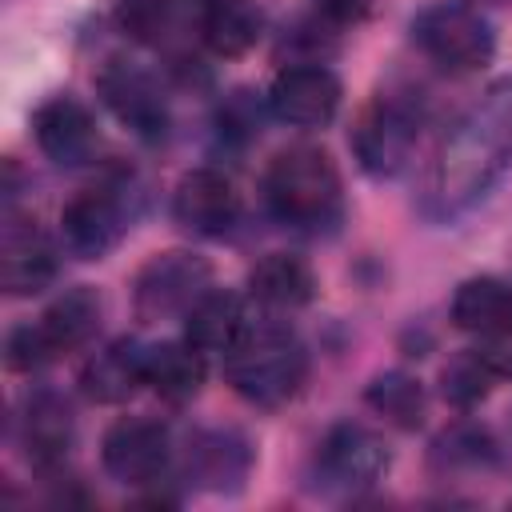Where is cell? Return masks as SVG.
Masks as SVG:
<instances>
[{"instance_id":"obj_11","label":"cell","mask_w":512,"mask_h":512,"mask_svg":"<svg viewBox=\"0 0 512 512\" xmlns=\"http://www.w3.org/2000/svg\"><path fill=\"white\" fill-rule=\"evenodd\" d=\"M340 76L328 64H284L268 84V108L288 128H324L340 112Z\"/></svg>"},{"instance_id":"obj_16","label":"cell","mask_w":512,"mask_h":512,"mask_svg":"<svg viewBox=\"0 0 512 512\" xmlns=\"http://www.w3.org/2000/svg\"><path fill=\"white\" fill-rule=\"evenodd\" d=\"M60 272L56 248L52 240L28 224V220H12L0 232V288L4 296H36L44 292Z\"/></svg>"},{"instance_id":"obj_19","label":"cell","mask_w":512,"mask_h":512,"mask_svg":"<svg viewBox=\"0 0 512 512\" xmlns=\"http://www.w3.org/2000/svg\"><path fill=\"white\" fill-rule=\"evenodd\" d=\"M248 312H244V296L232 288H208L188 312H184V340L196 344L200 352H228L244 328H248Z\"/></svg>"},{"instance_id":"obj_18","label":"cell","mask_w":512,"mask_h":512,"mask_svg":"<svg viewBox=\"0 0 512 512\" xmlns=\"http://www.w3.org/2000/svg\"><path fill=\"white\" fill-rule=\"evenodd\" d=\"M316 296V272L308 260L292 252H268L248 268V300H256L268 316H288L312 304Z\"/></svg>"},{"instance_id":"obj_10","label":"cell","mask_w":512,"mask_h":512,"mask_svg":"<svg viewBox=\"0 0 512 512\" xmlns=\"http://www.w3.org/2000/svg\"><path fill=\"white\" fill-rule=\"evenodd\" d=\"M172 460V432L152 416H120L100 440V464L120 484H156Z\"/></svg>"},{"instance_id":"obj_23","label":"cell","mask_w":512,"mask_h":512,"mask_svg":"<svg viewBox=\"0 0 512 512\" xmlns=\"http://www.w3.org/2000/svg\"><path fill=\"white\" fill-rule=\"evenodd\" d=\"M204 352L188 340H160L148 348V388L168 404H188L204 388Z\"/></svg>"},{"instance_id":"obj_9","label":"cell","mask_w":512,"mask_h":512,"mask_svg":"<svg viewBox=\"0 0 512 512\" xmlns=\"http://www.w3.org/2000/svg\"><path fill=\"white\" fill-rule=\"evenodd\" d=\"M128 228H132V208L124 200V188L112 184L76 192L60 212L64 248L80 260H104L124 240Z\"/></svg>"},{"instance_id":"obj_31","label":"cell","mask_w":512,"mask_h":512,"mask_svg":"<svg viewBox=\"0 0 512 512\" xmlns=\"http://www.w3.org/2000/svg\"><path fill=\"white\" fill-rule=\"evenodd\" d=\"M464 4H472V8H504L512 0H464Z\"/></svg>"},{"instance_id":"obj_3","label":"cell","mask_w":512,"mask_h":512,"mask_svg":"<svg viewBox=\"0 0 512 512\" xmlns=\"http://www.w3.org/2000/svg\"><path fill=\"white\" fill-rule=\"evenodd\" d=\"M224 380L252 408H280L304 388L308 352L292 328L280 320H260L248 324L244 336L224 352Z\"/></svg>"},{"instance_id":"obj_1","label":"cell","mask_w":512,"mask_h":512,"mask_svg":"<svg viewBox=\"0 0 512 512\" xmlns=\"http://www.w3.org/2000/svg\"><path fill=\"white\" fill-rule=\"evenodd\" d=\"M512 168V76L496 80L436 144L420 212L428 220H456L476 208Z\"/></svg>"},{"instance_id":"obj_25","label":"cell","mask_w":512,"mask_h":512,"mask_svg":"<svg viewBox=\"0 0 512 512\" xmlns=\"http://www.w3.org/2000/svg\"><path fill=\"white\" fill-rule=\"evenodd\" d=\"M364 404L384 416L388 424L404 428V432H416L428 416V396H424V384L408 372H380L368 380L364 388Z\"/></svg>"},{"instance_id":"obj_27","label":"cell","mask_w":512,"mask_h":512,"mask_svg":"<svg viewBox=\"0 0 512 512\" xmlns=\"http://www.w3.org/2000/svg\"><path fill=\"white\" fill-rule=\"evenodd\" d=\"M52 360H56V348L48 344L40 320L36 324H20V328L8 332V340H4V364H8V372H40Z\"/></svg>"},{"instance_id":"obj_12","label":"cell","mask_w":512,"mask_h":512,"mask_svg":"<svg viewBox=\"0 0 512 512\" xmlns=\"http://www.w3.org/2000/svg\"><path fill=\"white\" fill-rule=\"evenodd\" d=\"M32 136H36V148L60 164V168H80L96 156L100 148V132H96V116L88 112L84 100L68 96V92H56L48 96L36 112H32Z\"/></svg>"},{"instance_id":"obj_13","label":"cell","mask_w":512,"mask_h":512,"mask_svg":"<svg viewBox=\"0 0 512 512\" xmlns=\"http://www.w3.org/2000/svg\"><path fill=\"white\" fill-rule=\"evenodd\" d=\"M172 220L192 236H224L240 220V192L220 168H192L172 188Z\"/></svg>"},{"instance_id":"obj_22","label":"cell","mask_w":512,"mask_h":512,"mask_svg":"<svg viewBox=\"0 0 512 512\" xmlns=\"http://www.w3.org/2000/svg\"><path fill=\"white\" fill-rule=\"evenodd\" d=\"M260 32H264V8L256 0H208L200 20V40L220 60H236L252 52Z\"/></svg>"},{"instance_id":"obj_28","label":"cell","mask_w":512,"mask_h":512,"mask_svg":"<svg viewBox=\"0 0 512 512\" xmlns=\"http://www.w3.org/2000/svg\"><path fill=\"white\" fill-rule=\"evenodd\" d=\"M332 32H336V28H332V24H324L320 16H312V20H300V24L284 28V40H280V56L288 52V64H324L320 56L336 48Z\"/></svg>"},{"instance_id":"obj_14","label":"cell","mask_w":512,"mask_h":512,"mask_svg":"<svg viewBox=\"0 0 512 512\" xmlns=\"http://www.w3.org/2000/svg\"><path fill=\"white\" fill-rule=\"evenodd\" d=\"M252 460L256 452L236 428H196L184 444V476L204 492H240Z\"/></svg>"},{"instance_id":"obj_21","label":"cell","mask_w":512,"mask_h":512,"mask_svg":"<svg viewBox=\"0 0 512 512\" xmlns=\"http://www.w3.org/2000/svg\"><path fill=\"white\" fill-rule=\"evenodd\" d=\"M100 324H104V300H100V292L88 288V284L64 288V292L44 308V316H40V328H44L48 344L56 348V356L92 344L96 332H100Z\"/></svg>"},{"instance_id":"obj_20","label":"cell","mask_w":512,"mask_h":512,"mask_svg":"<svg viewBox=\"0 0 512 512\" xmlns=\"http://www.w3.org/2000/svg\"><path fill=\"white\" fill-rule=\"evenodd\" d=\"M452 324L476 340L512 332V284L496 276H472L452 296Z\"/></svg>"},{"instance_id":"obj_8","label":"cell","mask_w":512,"mask_h":512,"mask_svg":"<svg viewBox=\"0 0 512 512\" xmlns=\"http://www.w3.org/2000/svg\"><path fill=\"white\" fill-rule=\"evenodd\" d=\"M96 92L104 100V108L140 140L160 144L172 128V112H168V96L160 88V80L132 64V60H108L96 72Z\"/></svg>"},{"instance_id":"obj_4","label":"cell","mask_w":512,"mask_h":512,"mask_svg":"<svg viewBox=\"0 0 512 512\" xmlns=\"http://www.w3.org/2000/svg\"><path fill=\"white\" fill-rule=\"evenodd\" d=\"M416 52L436 64L448 76H468L492 64L496 56V32L488 16L464 0H436L420 8L408 24Z\"/></svg>"},{"instance_id":"obj_17","label":"cell","mask_w":512,"mask_h":512,"mask_svg":"<svg viewBox=\"0 0 512 512\" xmlns=\"http://www.w3.org/2000/svg\"><path fill=\"white\" fill-rule=\"evenodd\" d=\"M140 384H148V348L128 336L104 344L80 368V392L92 404H124L140 392Z\"/></svg>"},{"instance_id":"obj_7","label":"cell","mask_w":512,"mask_h":512,"mask_svg":"<svg viewBox=\"0 0 512 512\" xmlns=\"http://www.w3.org/2000/svg\"><path fill=\"white\" fill-rule=\"evenodd\" d=\"M388 460L392 456H388V444L380 432H372L368 424H356V420H340L316 444L312 468H316V484L324 492L356 496L388 472Z\"/></svg>"},{"instance_id":"obj_6","label":"cell","mask_w":512,"mask_h":512,"mask_svg":"<svg viewBox=\"0 0 512 512\" xmlns=\"http://www.w3.org/2000/svg\"><path fill=\"white\" fill-rule=\"evenodd\" d=\"M416 140H420V112L408 100L388 92L368 100L348 132L356 164L376 180L400 176L416 152Z\"/></svg>"},{"instance_id":"obj_30","label":"cell","mask_w":512,"mask_h":512,"mask_svg":"<svg viewBox=\"0 0 512 512\" xmlns=\"http://www.w3.org/2000/svg\"><path fill=\"white\" fill-rule=\"evenodd\" d=\"M312 4H316V16L340 32V28L364 24V20L372 16V4H376V0H312Z\"/></svg>"},{"instance_id":"obj_5","label":"cell","mask_w":512,"mask_h":512,"mask_svg":"<svg viewBox=\"0 0 512 512\" xmlns=\"http://www.w3.org/2000/svg\"><path fill=\"white\" fill-rule=\"evenodd\" d=\"M212 288V264L200 252L168 248L140 264L132 280V312L144 324L156 320H184V312Z\"/></svg>"},{"instance_id":"obj_24","label":"cell","mask_w":512,"mask_h":512,"mask_svg":"<svg viewBox=\"0 0 512 512\" xmlns=\"http://www.w3.org/2000/svg\"><path fill=\"white\" fill-rule=\"evenodd\" d=\"M496 384H504V376H500V368L492 364V356L484 352V344L460 348V352L440 368V396H444L452 408H460V412H468V408H476L480 400H488V392H492Z\"/></svg>"},{"instance_id":"obj_2","label":"cell","mask_w":512,"mask_h":512,"mask_svg":"<svg viewBox=\"0 0 512 512\" xmlns=\"http://www.w3.org/2000/svg\"><path fill=\"white\" fill-rule=\"evenodd\" d=\"M268 212L296 232H332L344 220V180L336 160L316 144H292L264 168Z\"/></svg>"},{"instance_id":"obj_26","label":"cell","mask_w":512,"mask_h":512,"mask_svg":"<svg viewBox=\"0 0 512 512\" xmlns=\"http://www.w3.org/2000/svg\"><path fill=\"white\" fill-rule=\"evenodd\" d=\"M492 464H496V444L480 424L460 420V424L444 428L432 444V468L444 476L448 472H480Z\"/></svg>"},{"instance_id":"obj_15","label":"cell","mask_w":512,"mask_h":512,"mask_svg":"<svg viewBox=\"0 0 512 512\" xmlns=\"http://www.w3.org/2000/svg\"><path fill=\"white\" fill-rule=\"evenodd\" d=\"M16 432H20V448L28 452V460L44 472L60 468L72 440H76V416L72 404L52 392V388H36L24 396L20 416H16Z\"/></svg>"},{"instance_id":"obj_29","label":"cell","mask_w":512,"mask_h":512,"mask_svg":"<svg viewBox=\"0 0 512 512\" xmlns=\"http://www.w3.org/2000/svg\"><path fill=\"white\" fill-rule=\"evenodd\" d=\"M216 132L232 144H248L260 136V104L252 100V92H232L220 112H216Z\"/></svg>"}]
</instances>
